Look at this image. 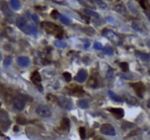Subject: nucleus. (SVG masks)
I'll use <instances>...</instances> for the list:
<instances>
[{"mask_svg":"<svg viewBox=\"0 0 150 140\" xmlns=\"http://www.w3.org/2000/svg\"><path fill=\"white\" fill-rule=\"evenodd\" d=\"M31 80L34 82L35 84H36L37 85H38V84L41 82V76L40 75V73L38 72H35L32 73V76H31Z\"/></svg>","mask_w":150,"mask_h":140,"instance_id":"nucleus-13","label":"nucleus"},{"mask_svg":"<svg viewBox=\"0 0 150 140\" xmlns=\"http://www.w3.org/2000/svg\"><path fill=\"white\" fill-rule=\"evenodd\" d=\"M72 92H73V94H74V95L81 96V95H83V94L84 93V90H83L82 87L75 85V86H74L73 88H72Z\"/></svg>","mask_w":150,"mask_h":140,"instance_id":"nucleus-16","label":"nucleus"},{"mask_svg":"<svg viewBox=\"0 0 150 140\" xmlns=\"http://www.w3.org/2000/svg\"><path fill=\"white\" fill-rule=\"evenodd\" d=\"M32 18L35 22H37V21H39V18H38V16L36 14H33V15H32Z\"/></svg>","mask_w":150,"mask_h":140,"instance_id":"nucleus-36","label":"nucleus"},{"mask_svg":"<svg viewBox=\"0 0 150 140\" xmlns=\"http://www.w3.org/2000/svg\"><path fill=\"white\" fill-rule=\"evenodd\" d=\"M125 101H127V103L129 104H130V105H135V104L138 103L137 100L135 99L134 97L131 96H125Z\"/></svg>","mask_w":150,"mask_h":140,"instance_id":"nucleus-20","label":"nucleus"},{"mask_svg":"<svg viewBox=\"0 0 150 140\" xmlns=\"http://www.w3.org/2000/svg\"><path fill=\"white\" fill-rule=\"evenodd\" d=\"M58 15H59V12L57 10H53L51 13V16L53 17L54 18H55V19L58 17Z\"/></svg>","mask_w":150,"mask_h":140,"instance_id":"nucleus-35","label":"nucleus"},{"mask_svg":"<svg viewBox=\"0 0 150 140\" xmlns=\"http://www.w3.org/2000/svg\"><path fill=\"white\" fill-rule=\"evenodd\" d=\"M94 48L95 50H98V51H101V50L103 49V45L100 42H96L94 44Z\"/></svg>","mask_w":150,"mask_h":140,"instance_id":"nucleus-31","label":"nucleus"},{"mask_svg":"<svg viewBox=\"0 0 150 140\" xmlns=\"http://www.w3.org/2000/svg\"><path fill=\"white\" fill-rule=\"evenodd\" d=\"M84 12H85L87 15H89V16L91 17H93V18H98V17H99V14L97 13L95 11L91 10L89 9H87V8H86V9L84 10Z\"/></svg>","mask_w":150,"mask_h":140,"instance_id":"nucleus-22","label":"nucleus"},{"mask_svg":"<svg viewBox=\"0 0 150 140\" xmlns=\"http://www.w3.org/2000/svg\"><path fill=\"white\" fill-rule=\"evenodd\" d=\"M17 62L18 64L21 67H28L29 64V59L27 57L25 56H21L18 57L17 59Z\"/></svg>","mask_w":150,"mask_h":140,"instance_id":"nucleus-12","label":"nucleus"},{"mask_svg":"<svg viewBox=\"0 0 150 140\" xmlns=\"http://www.w3.org/2000/svg\"><path fill=\"white\" fill-rule=\"evenodd\" d=\"M88 85H89V86L95 88V87H96L97 85H98V82H97V80L95 79V78H94L93 77H92V78H90L89 80Z\"/></svg>","mask_w":150,"mask_h":140,"instance_id":"nucleus-25","label":"nucleus"},{"mask_svg":"<svg viewBox=\"0 0 150 140\" xmlns=\"http://www.w3.org/2000/svg\"><path fill=\"white\" fill-rule=\"evenodd\" d=\"M13 103L15 109L17 110L21 111L24 109L26 105V101L23 96L21 95H16L13 99Z\"/></svg>","mask_w":150,"mask_h":140,"instance_id":"nucleus-5","label":"nucleus"},{"mask_svg":"<svg viewBox=\"0 0 150 140\" xmlns=\"http://www.w3.org/2000/svg\"><path fill=\"white\" fill-rule=\"evenodd\" d=\"M96 2H97V4L99 5L100 8H103V9H104V8H106V4H105V2H103L102 0H96Z\"/></svg>","mask_w":150,"mask_h":140,"instance_id":"nucleus-34","label":"nucleus"},{"mask_svg":"<svg viewBox=\"0 0 150 140\" xmlns=\"http://www.w3.org/2000/svg\"><path fill=\"white\" fill-rule=\"evenodd\" d=\"M147 45H148V46L149 47V48H150V41H149V42H148V43H147Z\"/></svg>","mask_w":150,"mask_h":140,"instance_id":"nucleus-38","label":"nucleus"},{"mask_svg":"<svg viewBox=\"0 0 150 140\" xmlns=\"http://www.w3.org/2000/svg\"><path fill=\"white\" fill-rule=\"evenodd\" d=\"M149 20H150V15H149Z\"/></svg>","mask_w":150,"mask_h":140,"instance_id":"nucleus-41","label":"nucleus"},{"mask_svg":"<svg viewBox=\"0 0 150 140\" xmlns=\"http://www.w3.org/2000/svg\"><path fill=\"white\" fill-rule=\"evenodd\" d=\"M79 134H80V136H81V139H84L86 137V129L84 127H80Z\"/></svg>","mask_w":150,"mask_h":140,"instance_id":"nucleus-29","label":"nucleus"},{"mask_svg":"<svg viewBox=\"0 0 150 140\" xmlns=\"http://www.w3.org/2000/svg\"><path fill=\"white\" fill-rule=\"evenodd\" d=\"M13 131H18V127L17 125H15L13 128Z\"/></svg>","mask_w":150,"mask_h":140,"instance_id":"nucleus-37","label":"nucleus"},{"mask_svg":"<svg viewBox=\"0 0 150 140\" xmlns=\"http://www.w3.org/2000/svg\"><path fill=\"white\" fill-rule=\"evenodd\" d=\"M0 105H1V104H0Z\"/></svg>","mask_w":150,"mask_h":140,"instance_id":"nucleus-42","label":"nucleus"},{"mask_svg":"<svg viewBox=\"0 0 150 140\" xmlns=\"http://www.w3.org/2000/svg\"><path fill=\"white\" fill-rule=\"evenodd\" d=\"M103 51L107 55H113V53H114L113 50L111 48H109V47H105V48L103 49Z\"/></svg>","mask_w":150,"mask_h":140,"instance_id":"nucleus-33","label":"nucleus"},{"mask_svg":"<svg viewBox=\"0 0 150 140\" xmlns=\"http://www.w3.org/2000/svg\"><path fill=\"white\" fill-rule=\"evenodd\" d=\"M59 21H61L62 24H65V25H70V21L69 18H68V17L65 16V15H60Z\"/></svg>","mask_w":150,"mask_h":140,"instance_id":"nucleus-24","label":"nucleus"},{"mask_svg":"<svg viewBox=\"0 0 150 140\" xmlns=\"http://www.w3.org/2000/svg\"><path fill=\"white\" fill-rule=\"evenodd\" d=\"M16 26L25 34H35L38 33L37 27L33 24L28 23V21L23 17H19L16 20Z\"/></svg>","mask_w":150,"mask_h":140,"instance_id":"nucleus-1","label":"nucleus"},{"mask_svg":"<svg viewBox=\"0 0 150 140\" xmlns=\"http://www.w3.org/2000/svg\"><path fill=\"white\" fill-rule=\"evenodd\" d=\"M148 107H149L150 108V101H149V102L148 103Z\"/></svg>","mask_w":150,"mask_h":140,"instance_id":"nucleus-40","label":"nucleus"},{"mask_svg":"<svg viewBox=\"0 0 150 140\" xmlns=\"http://www.w3.org/2000/svg\"><path fill=\"white\" fill-rule=\"evenodd\" d=\"M108 110L117 118H122L125 115L124 110L121 108H110Z\"/></svg>","mask_w":150,"mask_h":140,"instance_id":"nucleus-11","label":"nucleus"},{"mask_svg":"<svg viewBox=\"0 0 150 140\" xmlns=\"http://www.w3.org/2000/svg\"><path fill=\"white\" fill-rule=\"evenodd\" d=\"M36 112L38 115L42 118H49L51 115V110L47 105L45 104H40L37 107Z\"/></svg>","mask_w":150,"mask_h":140,"instance_id":"nucleus-3","label":"nucleus"},{"mask_svg":"<svg viewBox=\"0 0 150 140\" xmlns=\"http://www.w3.org/2000/svg\"><path fill=\"white\" fill-rule=\"evenodd\" d=\"M61 128L64 130H68L70 128V120L67 118H64L62 119L61 123Z\"/></svg>","mask_w":150,"mask_h":140,"instance_id":"nucleus-19","label":"nucleus"},{"mask_svg":"<svg viewBox=\"0 0 150 140\" xmlns=\"http://www.w3.org/2000/svg\"><path fill=\"white\" fill-rule=\"evenodd\" d=\"M1 60H2V55L0 53V61H1Z\"/></svg>","mask_w":150,"mask_h":140,"instance_id":"nucleus-39","label":"nucleus"},{"mask_svg":"<svg viewBox=\"0 0 150 140\" xmlns=\"http://www.w3.org/2000/svg\"><path fill=\"white\" fill-rule=\"evenodd\" d=\"M102 34L104 37H105L108 38V40L112 41L114 43L119 44L120 42H121V40H120L119 37L117 34H115L113 31L107 29V28H104Z\"/></svg>","mask_w":150,"mask_h":140,"instance_id":"nucleus-4","label":"nucleus"},{"mask_svg":"<svg viewBox=\"0 0 150 140\" xmlns=\"http://www.w3.org/2000/svg\"><path fill=\"white\" fill-rule=\"evenodd\" d=\"M63 77L67 82H70L71 80H72V75H71V74L70 73V72H64Z\"/></svg>","mask_w":150,"mask_h":140,"instance_id":"nucleus-27","label":"nucleus"},{"mask_svg":"<svg viewBox=\"0 0 150 140\" xmlns=\"http://www.w3.org/2000/svg\"><path fill=\"white\" fill-rule=\"evenodd\" d=\"M54 45H55L56 47H57V48H65L68 46V44H67L65 42H64V41L57 40L54 42Z\"/></svg>","mask_w":150,"mask_h":140,"instance_id":"nucleus-23","label":"nucleus"},{"mask_svg":"<svg viewBox=\"0 0 150 140\" xmlns=\"http://www.w3.org/2000/svg\"><path fill=\"white\" fill-rule=\"evenodd\" d=\"M139 4L141 8L144 10L148 9V3L146 0H139Z\"/></svg>","mask_w":150,"mask_h":140,"instance_id":"nucleus-28","label":"nucleus"},{"mask_svg":"<svg viewBox=\"0 0 150 140\" xmlns=\"http://www.w3.org/2000/svg\"><path fill=\"white\" fill-rule=\"evenodd\" d=\"M17 123L19 124H21V125H24V124L27 123V120L25 119L23 117H18L16 120Z\"/></svg>","mask_w":150,"mask_h":140,"instance_id":"nucleus-30","label":"nucleus"},{"mask_svg":"<svg viewBox=\"0 0 150 140\" xmlns=\"http://www.w3.org/2000/svg\"><path fill=\"white\" fill-rule=\"evenodd\" d=\"M87 78V72L84 69H81L78 71L76 76L75 77V80L78 82H84Z\"/></svg>","mask_w":150,"mask_h":140,"instance_id":"nucleus-10","label":"nucleus"},{"mask_svg":"<svg viewBox=\"0 0 150 140\" xmlns=\"http://www.w3.org/2000/svg\"><path fill=\"white\" fill-rule=\"evenodd\" d=\"M130 85L138 96L140 97L144 96V93H145L146 88H145V85H144V84L143 83V82H134V83L130 84Z\"/></svg>","mask_w":150,"mask_h":140,"instance_id":"nucleus-6","label":"nucleus"},{"mask_svg":"<svg viewBox=\"0 0 150 140\" xmlns=\"http://www.w3.org/2000/svg\"><path fill=\"white\" fill-rule=\"evenodd\" d=\"M120 68L122 69V70L123 71V72H126L129 70V65H128V63L122 62L120 64Z\"/></svg>","mask_w":150,"mask_h":140,"instance_id":"nucleus-26","label":"nucleus"},{"mask_svg":"<svg viewBox=\"0 0 150 140\" xmlns=\"http://www.w3.org/2000/svg\"><path fill=\"white\" fill-rule=\"evenodd\" d=\"M0 124L3 126L9 127L10 125V120L8 112L4 110H0Z\"/></svg>","mask_w":150,"mask_h":140,"instance_id":"nucleus-9","label":"nucleus"},{"mask_svg":"<svg viewBox=\"0 0 150 140\" xmlns=\"http://www.w3.org/2000/svg\"><path fill=\"white\" fill-rule=\"evenodd\" d=\"M10 5L15 10H18L21 8V3L18 0H11Z\"/></svg>","mask_w":150,"mask_h":140,"instance_id":"nucleus-21","label":"nucleus"},{"mask_svg":"<svg viewBox=\"0 0 150 140\" xmlns=\"http://www.w3.org/2000/svg\"><path fill=\"white\" fill-rule=\"evenodd\" d=\"M108 94L110 98H111L112 100H114V101H117V102H122V101H123V99H122V97L117 96V94H116L115 93L113 92V91H108Z\"/></svg>","mask_w":150,"mask_h":140,"instance_id":"nucleus-15","label":"nucleus"},{"mask_svg":"<svg viewBox=\"0 0 150 140\" xmlns=\"http://www.w3.org/2000/svg\"><path fill=\"white\" fill-rule=\"evenodd\" d=\"M98 140H100V139H98Z\"/></svg>","mask_w":150,"mask_h":140,"instance_id":"nucleus-43","label":"nucleus"},{"mask_svg":"<svg viewBox=\"0 0 150 140\" xmlns=\"http://www.w3.org/2000/svg\"><path fill=\"white\" fill-rule=\"evenodd\" d=\"M43 28L45 29V31H46L48 34H57V37H59V35H62V31L61 30V28L59 26H58L57 25H56L54 23L49 22V21H45V22H43L41 24Z\"/></svg>","mask_w":150,"mask_h":140,"instance_id":"nucleus-2","label":"nucleus"},{"mask_svg":"<svg viewBox=\"0 0 150 140\" xmlns=\"http://www.w3.org/2000/svg\"><path fill=\"white\" fill-rule=\"evenodd\" d=\"M1 9H2V10L3 11V12L5 13V15H6V16L9 17L10 15H11V12L9 8H8V5H7L6 2H2V5H1Z\"/></svg>","mask_w":150,"mask_h":140,"instance_id":"nucleus-17","label":"nucleus"},{"mask_svg":"<svg viewBox=\"0 0 150 140\" xmlns=\"http://www.w3.org/2000/svg\"><path fill=\"white\" fill-rule=\"evenodd\" d=\"M77 104H78V107L81 108V109H87L89 107V104L88 101L84 99H81L79 101H78Z\"/></svg>","mask_w":150,"mask_h":140,"instance_id":"nucleus-18","label":"nucleus"},{"mask_svg":"<svg viewBox=\"0 0 150 140\" xmlns=\"http://www.w3.org/2000/svg\"><path fill=\"white\" fill-rule=\"evenodd\" d=\"M11 63H12V58L10 56H8L4 61V65L5 67H8V66L10 65Z\"/></svg>","mask_w":150,"mask_h":140,"instance_id":"nucleus-32","label":"nucleus"},{"mask_svg":"<svg viewBox=\"0 0 150 140\" xmlns=\"http://www.w3.org/2000/svg\"><path fill=\"white\" fill-rule=\"evenodd\" d=\"M136 55L144 61H150V54L143 52H136Z\"/></svg>","mask_w":150,"mask_h":140,"instance_id":"nucleus-14","label":"nucleus"},{"mask_svg":"<svg viewBox=\"0 0 150 140\" xmlns=\"http://www.w3.org/2000/svg\"><path fill=\"white\" fill-rule=\"evenodd\" d=\"M57 101H58L59 104L62 107H63L64 109L70 110H71L73 108L72 101H71L70 99H69V98H66V97H59V98H57Z\"/></svg>","mask_w":150,"mask_h":140,"instance_id":"nucleus-7","label":"nucleus"},{"mask_svg":"<svg viewBox=\"0 0 150 140\" xmlns=\"http://www.w3.org/2000/svg\"><path fill=\"white\" fill-rule=\"evenodd\" d=\"M100 132L102 133V134L108 136L116 135V131L114 126H113L112 125H111V124L108 123H105L102 125V126L100 127Z\"/></svg>","mask_w":150,"mask_h":140,"instance_id":"nucleus-8","label":"nucleus"}]
</instances>
